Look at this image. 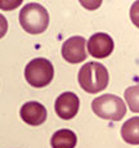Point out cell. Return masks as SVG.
Returning <instances> with one entry per match:
<instances>
[{
    "mask_svg": "<svg viewBox=\"0 0 139 148\" xmlns=\"http://www.w3.org/2000/svg\"><path fill=\"white\" fill-rule=\"evenodd\" d=\"M125 99L130 110L139 113V82L125 90Z\"/></svg>",
    "mask_w": 139,
    "mask_h": 148,
    "instance_id": "11",
    "label": "cell"
},
{
    "mask_svg": "<svg viewBox=\"0 0 139 148\" xmlns=\"http://www.w3.org/2000/svg\"><path fill=\"white\" fill-rule=\"evenodd\" d=\"M130 18H131V22L134 23V26L139 28V0L133 3L131 8H130Z\"/></svg>",
    "mask_w": 139,
    "mask_h": 148,
    "instance_id": "12",
    "label": "cell"
},
{
    "mask_svg": "<svg viewBox=\"0 0 139 148\" xmlns=\"http://www.w3.org/2000/svg\"><path fill=\"white\" fill-rule=\"evenodd\" d=\"M19 23L26 32L38 35L48 28L49 14L42 5L38 3H28L19 12Z\"/></svg>",
    "mask_w": 139,
    "mask_h": 148,
    "instance_id": "2",
    "label": "cell"
},
{
    "mask_svg": "<svg viewBox=\"0 0 139 148\" xmlns=\"http://www.w3.org/2000/svg\"><path fill=\"white\" fill-rule=\"evenodd\" d=\"M79 84L86 93L95 94L108 85V71L102 63L88 62L79 71Z\"/></svg>",
    "mask_w": 139,
    "mask_h": 148,
    "instance_id": "1",
    "label": "cell"
},
{
    "mask_svg": "<svg viewBox=\"0 0 139 148\" xmlns=\"http://www.w3.org/2000/svg\"><path fill=\"white\" fill-rule=\"evenodd\" d=\"M54 76V67L49 59L35 58L25 68L26 81L32 88H44L49 85Z\"/></svg>",
    "mask_w": 139,
    "mask_h": 148,
    "instance_id": "4",
    "label": "cell"
},
{
    "mask_svg": "<svg viewBox=\"0 0 139 148\" xmlns=\"http://www.w3.org/2000/svg\"><path fill=\"white\" fill-rule=\"evenodd\" d=\"M21 119L26 124L31 125V126H39L42 122L47 120V108L42 106L41 103L35 101L27 102L22 106L21 111H19Z\"/></svg>",
    "mask_w": 139,
    "mask_h": 148,
    "instance_id": "8",
    "label": "cell"
},
{
    "mask_svg": "<svg viewBox=\"0 0 139 148\" xmlns=\"http://www.w3.org/2000/svg\"><path fill=\"white\" fill-rule=\"evenodd\" d=\"M21 0H18V1H12V3H4V1H0V8L1 9H5V10H9V9H14V8H17L19 4H21Z\"/></svg>",
    "mask_w": 139,
    "mask_h": 148,
    "instance_id": "14",
    "label": "cell"
},
{
    "mask_svg": "<svg viewBox=\"0 0 139 148\" xmlns=\"http://www.w3.org/2000/svg\"><path fill=\"white\" fill-rule=\"evenodd\" d=\"M88 50L95 58H107L111 56L113 52V39L108 34L104 32H97L93 36H90L89 41H88Z\"/></svg>",
    "mask_w": 139,
    "mask_h": 148,
    "instance_id": "7",
    "label": "cell"
},
{
    "mask_svg": "<svg viewBox=\"0 0 139 148\" xmlns=\"http://www.w3.org/2000/svg\"><path fill=\"white\" fill-rule=\"evenodd\" d=\"M121 136L129 144H139V116L124 122L121 127Z\"/></svg>",
    "mask_w": 139,
    "mask_h": 148,
    "instance_id": "10",
    "label": "cell"
},
{
    "mask_svg": "<svg viewBox=\"0 0 139 148\" xmlns=\"http://www.w3.org/2000/svg\"><path fill=\"white\" fill-rule=\"evenodd\" d=\"M79 107H80V101L79 97L72 92H64L62 93L58 98L55 99V112L63 120H71L77 115Z\"/></svg>",
    "mask_w": 139,
    "mask_h": 148,
    "instance_id": "6",
    "label": "cell"
},
{
    "mask_svg": "<svg viewBox=\"0 0 139 148\" xmlns=\"http://www.w3.org/2000/svg\"><path fill=\"white\" fill-rule=\"evenodd\" d=\"M77 136L70 129H61L53 134L50 139L52 148H75Z\"/></svg>",
    "mask_w": 139,
    "mask_h": 148,
    "instance_id": "9",
    "label": "cell"
},
{
    "mask_svg": "<svg viewBox=\"0 0 139 148\" xmlns=\"http://www.w3.org/2000/svg\"><path fill=\"white\" fill-rule=\"evenodd\" d=\"M93 112L101 119L112 121H120L126 115V106L117 95L103 94L92 102Z\"/></svg>",
    "mask_w": 139,
    "mask_h": 148,
    "instance_id": "3",
    "label": "cell"
},
{
    "mask_svg": "<svg viewBox=\"0 0 139 148\" xmlns=\"http://www.w3.org/2000/svg\"><path fill=\"white\" fill-rule=\"evenodd\" d=\"M86 41L83 36H72L62 45V57L68 63H81L86 59Z\"/></svg>",
    "mask_w": 139,
    "mask_h": 148,
    "instance_id": "5",
    "label": "cell"
},
{
    "mask_svg": "<svg viewBox=\"0 0 139 148\" xmlns=\"http://www.w3.org/2000/svg\"><path fill=\"white\" fill-rule=\"evenodd\" d=\"M8 31V21L3 14H0V39L7 34Z\"/></svg>",
    "mask_w": 139,
    "mask_h": 148,
    "instance_id": "13",
    "label": "cell"
}]
</instances>
